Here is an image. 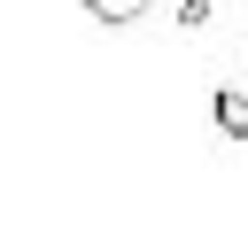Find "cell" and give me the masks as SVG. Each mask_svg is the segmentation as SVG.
I'll use <instances>...</instances> for the list:
<instances>
[{
	"label": "cell",
	"mask_w": 248,
	"mask_h": 248,
	"mask_svg": "<svg viewBox=\"0 0 248 248\" xmlns=\"http://www.w3.org/2000/svg\"><path fill=\"white\" fill-rule=\"evenodd\" d=\"M194 124H202L217 163L248 155V31L202 46V62H194Z\"/></svg>",
	"instance_id": "6da1fadb"
},
{
	"label": "cell",
	"mask_w": 248,
	"mask_h": 248,
	"mask_svg": "<svg viewBox=\"0 0 248 248\" xmlns=\"http://www.w3.org/2000/svg\"><path fill=\"white\" fill-rule=\"evenodd\" d=\"M93 23H108V31H132V23H147L155 16V0H78Z\"/></svg>",
	"instance_id": "7a4b0ae2"
}]
</instances>
